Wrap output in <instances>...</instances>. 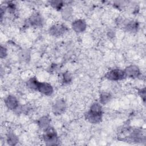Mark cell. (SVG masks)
Masks as SVG:
<instances>
[{
    "label": "cell",
    "instance_id": "1",
    "mask_svg": "<svg viewBox=\"0 0 146 146\" xmlns=\"http://www.w3.org/2000/svg\"><path fill=\"white\" fill-rule=\"evenodd\" d=\"M102 107L100 104L95 102L92 104L89 111L85 113V118L90 123L97 124L102 119Z\"/></svg>",
    "mask_w": 146,
    "mask_h": 146
},
{
    "label": "cell",
    "instance_id": "2",
    "mask_svg": "<svg viewBox=\"0 0 146 146\" xmlns=\"http://www.w3.org/2000/svg\"><path fill=\"white\" fill-rule=\"evenodd\" d=\"M43 139L46 144L48 145H57L58 138L55 129L50 125L44 129Z\"/></svg>",
    "mask_w": 146,
    "mask_h": 146
},
{
    "label": "cell",
    "instance_id": "3",
    "mask_svg": "<svg viewBox=\"0 0 146 146\" xmlns=\"http://www.w3.org/2000/svg\"><path fill=\"white\" fill-rule=\"evenodd\" d=\"M105 78L110 80L117 81L124 79L126 76L124 70L115 68L108 71L105 75Z\"/></svg>",
    "mask_w": 146,
    "mask_h": 146
},
{
    "label": "cell",
    "instance_id": "4",
    "mask_svg": "<svg viewBox=\"0 0 146 146\" xmlns=\"http://www.w3.org/2000/svg\"><path fill=\"white\" fill-rule=\"evenodd\" d=\"M67 30V27L63 24H55L49 28L48 32L52 36L58 37L64 34Z\"/></svg>",
    "mask_w": 146,
    "mask_h": 146
},
{
    "label": "cell",
    "instance_id": "5",
    "mask_svg": "<svg viewBox=\"0 0 146 146\" xmlns=\"http://www.w3.org/2000/svg\"><path fill=\"white\" fill-rule=\"evenodd\" d=\"M66 109V103L63 99L57 100L52 107V111L54 115L62 114Z\"/></svg>",
    "mask_w": 146,
    "mask_h": 146
},
{
    "label": "cell",
    "instance_id": "6",
    "mask_svg": "<svg viewBox=\"0 0 146 146\" xmlns=\"http://www.w3.org/2000/svg\"><path fill=\"white\" fill-rule=\"evenodd\" d=\"M29 24L34 27H40L43 26V19L38 13L32 14L28 19Z\"/></svg>",
    "mask_w": 146,
    "mask_h": 146
},
{
    "label": "cell",
    "instance_id": "7",
    "mask_svg": "<svg viewBox=\"0 0 146 146\" xmlns=\"http://www.w3.org/2000/svg\"><path fill=\"white\" fill-rule=\"evenodd\" d=\"M4 102L7 108L10 110H17L19 107L18 100L14 95H8L5 99Z\"/></svg>",
    "mask_w": 146,
    "mask_h": 146
},
{
    "label": "cell",
    "instance_id": "8",
    "mask_svg": "<svg viewBox=\"0 0 146 146\" xmlns=\"http://www.w3.org/2000/svg\"><path fill=\"white\" fill-rule=\"evenodd\" d=\"M126 77L130 78H136L140 75L139 68L136 65H130L127 67L124 70Z\"/></svg>",
    "mask_w": 146,
    "mask_h": 146
},
{
    "label": "cell",
    "instance_id": "9",
    "mask_svg": "<svg viewBox=\"0 0 146 146\" xmlns=\"http://www.w3.org/2000/svg\"><path fill=\"white\" fill-rule=\"evenodd\" d=\"M37 91L46 96H50L53 93L54 89L50 84L46 82H39Z\"/></svg>",
    "mask_w": 146,
    "mask_h": 146
},
{
    "label": "cell",
    "instance_id": "10",
    "mask_svg": "<svg viewBox=\"0 0 146 146\" xmlns=\"http://www.w3.org/2000/svg\"><path fill=\"white\" fill-rule=\"evenodd\" d=\"M73 30L76 33H82L85 31L87 27V25L84 20L79 19L74 21L71 25Z\"/></svg>",
    "mask_w": 146,
    "mask_h": 146
},
{
    "label": "cell",
    "instance_id": "11",
    "mask_svg": "<svg viewBox=\"0 0 146 146\" xmlns=\"http://www.w3.org/2000/svg\"><path fill=\"white\" fill-rule=\"evenodd\" d=\"M124 28L129 32H136L139 28V24L134 21H128L123 23Z\"/></svg>",
    "mask_w": 146,
    "mask_h": 146
},
{
    "label": "cell",
    "instance_id": "12",
    "mask_svg": "<svg viewBox=\"0 0 146 146\" xmlns=\"http://www.w3.org/2000/svg\"><path fill=\"white\" fill-rule=\"evenodd\" d=\"M51 120L48 116H43L40 117L37 123L40 128L44 129L50 126Z\"/></svg>",
    "mask_w": 146,
    "mask_h": 146
},
{
    "label": "cell",
    "instance_id": "13",
    "mask_svg": "<svg viewBox=\"0 0 146 146\" xmlns=\"http://www.w3.org/2000/svg\"><path fill=\"white\" fill-rule=\"evenodd\" d=\"M6 140L9 145H15L18 143L19 139L17 136L13 132H9L6 135Z\"/></svg>",
    "mask_w": 146,
    "mask_h": 146
},
{
    "label": "cell",
    "instance_id": "14",
    "mask_svg": "<svg viewBox=\"0 0 146 146\" xmlns=\"http://www.w3.org/2000/svg\"><path fill=\"white\" fill-rule=\"evenodd\" d=\"M73 10L71 7L67 6L62 9V16L63 19L66 20H69L71 19L72 15Z\"/></svg>",
    "mask_w": 146,
    "mask_h": 146
},
{
    "label": "cell",
    "instance_id": "15",
    "mask_svg": "<svg viewBox=\"0 0 146 146\" xmlns=\"http://www.w3.org/2000/svg\"><path fill=\"white\" fill-rule=\"evenodd\" d=\"M111 98L112 96L110 93L104 92L100 94L99 96V101L101 104H106L111 100Z\"/></svg>",
    "mask_w": 146,
    "mask_h": 146
},
{
    "label": "cell",
    "instance_id": "16",
    "mask_svg": "<svg viewBox=\"0 0 146 146\" xmlns=\"http://www.w3.org/2000/svg\"><path fill=\"white\" fill-rule=\"evenodd\" d=\"M39 83V82L35 78H31L27 81V86L31 90H37Z\"/></svg>",
    "mask_w": 146,
    "mask_h": 146
},
{
    "label": "cell",
    "instance_id": "17",
    "mask_svg": "<svg viewBox=\"0 0 146 146\" xmlns=\"http://www.w3.org/2000/svg\"><path fill=\"white\" fill-rule=\"evenodd\" d=\"M51 6L57 10H60L63 9L64 6V2L61 1H51L49 2Z\"/></svg>",
    "mask_w": 146,
    "mask_h": 146
},
{
    "label": "cell",
    "instance_id": "18",
    "mask_svg": "<svg viewBox=\"0 0 146 146\" xmlns=\"http://www.w3.org/2000/svg\"><path fill=\"white\" fill-rule=\"evenodd\" d=\"M19 57L22 60L27 62L30 59V53L27 50H23L19 53Z\"/></svg>",
    "mask_w": 146,
    "mask_h": 146
},
{
    "label": "cell",
    "instance_id": "19",
    "mask_svg": "<svg viewBox=\"0 0 146 146\" xmlns=\"http://www.w3.org/2000/svg\"><path fill=\"white\" fill-rule=\"evenodd\" d=\"M72 77L71 75L68 72H66L63 73L62 75V82L64 84H68L71 82Z\"/></svg>",
    "mask_w": 146,
    "mask_h": 146
},
{
    "label": "cell",
    "instance_id": "20",
    "mask_svg": "<svg viewBox=\"0 0 146 146\" xmlns=\"http://www.w3.org/2000/svg\"><path fill=\"white\" fill-rule=\"evenodd\" d=\"M7 54V49L5 47H3V46H1V51H0V56L1 58H4L6 56Z\"/></svg>",
    "mask_w": 146,
    "mask_h": 146
},
{
    "label": "cell",
    "instance_id": "21",
    "mask_svg": "<svg viewBox=\"0 0 146 146\" xmlns=\"http://www.w3.org/2000/svg\"><path fill=\"white\" fill-rule=\"evenodd\" d=\"M138 92H139V95L143 99V101L145 102V88H143L140 89L139 90Z\"/></svg>",
    "mask_w": 146,
    "mask_h": 146
}]
</instances>
